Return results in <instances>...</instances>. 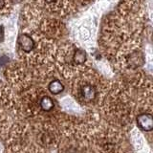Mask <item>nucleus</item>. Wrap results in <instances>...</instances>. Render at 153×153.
I'll use <instances>...</instances> for the list:
<instances>
[{
	"label": "nucleus",
	"mask_w": 153,
	"mask_h": 153,
	"mask_svg": "<svg viewBox=\"0 0 153 153\" xmlns=\"http://www.w3.org/2000/svg\"><path fill=\"white\" fill-rule=\"evenodd\" d=\"M76 92H78L79 99L85 102H93L98 96V90L96 88V86L91 84L90 82L79 84Z\"/></svg>",
	"instance_id": "nucleus-1"
},
{
	"label": "nucleus",
	"mask_w": 153,
	"mask_h": 153,
	"mask_svg": "<svg viewBox=\"0 0 153 153\" xmlns=\"http://www.w3.org/2000/svg\"><path fill=\"white\" fill-rule=\"evenodd\" d=\"M35 44L36 43L33 38L27 33H21L18 37V45L20 47V49L26 54H29L33 50Z\"/></svg>",
	"instance_id": "nucleus-2"
},
{
	"label": "nucleus",
	"mask_w": 153,
	"mask_h": 153,
	"mask_svg": "<svg viewBox=\"0 0 153 153\" xmlns=\"http://www.w3.org/2000/svg\"><path fill=\"white\" fill-rule=\"evenodd\" d=\"M137 123L142 130L151 131L153 127V121L150 114H141L137 118Z\"/></svg>",
	"instance_id": "nucleus-3"
},
{
	"label": "nucleus",
	"mask_w": 153,
	"mask_h": 153,
	"mask_svg": "<svg viewBox=\"0 0 153 153\" xmlns=\"http://www.w3.org/2000/svg\"><path fill=\"white\" fill-rule=\"evenodd\" d=\"M48 90H49L52 94L59 95L64 90V85L60 80L54 79L49 83V85H48Z\"/></svg>",
	"instance_id": "nucleus-4"
},
{
	"label": "nucleus",
	"mask_w": 153,
	"mask_h": 153,
	"mask_svg": "<svg viewBox=\"0 0 153 153\" xmlns=\"http://www.w3.org/2000/svg\"><path fill=\"white\" fill-rule=\"evenodd\" d=\"M72 59H73V61L75 62V64H76V65H80V64L84 63V62L86 61V54H85V52L83 50L79 49V48L76 49L74 51V54H73V56H72Z\"/></svg>",
	"instance_id": "nucleus-5"
},
{
	"label": "nucleus",
	"mask_w": 153,
	"mask_h": 153,
	"mask_svg": "<svg viewBox=\"0 0 153 153\" xmlns=\"http://www.w3.org/2000/svg\"><path fill=\"white\" fill-rule=\"evenodd\" d=\"M39 106H40V108L43 110V111L49 112L53 108H54V102H53V100L50 97H47V96H45V97H43L40 100Z\"/></svg>",
	"instance_id": "nucleus-6"
},
{
	"label": "nucleus",
	"mask_w": 153,
	"mask_h": 153,
	"mask_svg": "<svg viewBox=\"0 0 153 153\" xmlns=\"http://www.w3.org/2000/svg\"><path fill=\"white\" fill-rule=\"evenodd\" d=\"M4 37V29H3V26L0 27V39H3Z\"/></svg>",
	"instance_id": "nucleus-7"
},
{
	"label": "nucleus",
	"mask_w": 153,
	"mask_h": 153,
	"mask_svg": "<svg viewBox=\"0 0 153 153\" xmlns=\"http://www.w3.org/2000/svg\"><path fill=\"white\" fill-rule=\"evenodd\" d=\"M4 6H5V2H3V1H0V9L3 8Z\"/></svg>",
	"instance_id": "nucleus-8"
}]
</instances>
